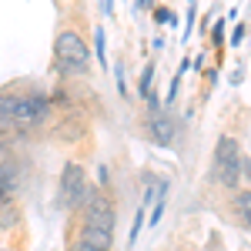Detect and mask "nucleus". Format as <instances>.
I'll list each match as a JSON object with an SVG mask.
<instances>
[{"instance_id":"a211bd4d","label":"nucleus","mask_w":251,"mask_h":251,"mask_svg":"<svg viewBox=\"0 0 251 251\" xmlns=\"http://www.w3.org/2000/svg\"><path fill=\"white\" fill-rule=\"evenodd\" d=\"M245 34H248V30H245V27H234V34H231V47H238V44H241V40H245Z\"/></svg>"},{"instance_id":"1a4fd4ad","label":"nucleus","mask_w":251,"mask_h":251,"mask_svg":"<svg viewBox=\"0 0 251 251\" xmlns=\"http://www.w3.org/2000/svg\"><path fill=\"white\" fill-rule=\"evenodd\" d=\"M17 218H20L17 201H0V231H10L17 225Z\"/></svg>"},{"instance_id":"4be33fe9","label":"nucleus","mask_w":251,"mask_h":251,"mask_svg":"<svg viewBox=\"0 0 251 251\" xmlns=\"http://www.w3.org/2000/svg\"><path fill=\"white\" fill-rule=\"evenodd\" d=\"M0 251H3V248H0Z\"/></svg>"},{"instance_id":"ddd939ff","label":"nucleus","mask_w":251,"mask_h":251,"mask_svg":"<svg viewBox=\"0 0 251 251\" xmlns=\"http://www.w3.org/2000/svg\"><path fill=\"white\" fill-rule=\"evenodd\" d=\"M94 50H97V60L107 64V54H104V27H97V30H94Z\"/></svg>"},{"instance_id":"9b49d317","label":"nucleus","mask_w":251,"mask_h":251,"mask_svg":"<svg viewBox=\"0 0 251 251\" xmlns=\"http://www.w3.org/2000/svg\"><path fill=\"white\" fill-rule=\"evenodd\" d=\"M71 251H104V248H97L91 238H84V234H74V241H71Z\"/></svg>"},{"instance_id":"2eb2a0df","label":"nucleus","mask_w":251,"mask_h":251,"mask_svg":"<svg viewBox=\"0 0 251 251\" xmlns=\"http://www.w3.org/2000/svg\"><path fill=\"white\" fill-rule=\"evenodd\" d=\"M141 225H144V208L134 214V225H131V238H127V245H134V241H137V234H141Z\"/></svg>"},{"instance_id":"f3484780","label":"nucleus","mask_w":251,"mask_h":251,"mask_svg":"<svg viewBox=\"0 0 251 251\" xmlns=\"http://www.w3.org/2000/svg\"><path fill=\"white\" fill-rule=\"evenodd\" d=\"M161 214H164V198H161V201L154 204V214H151V228H154L157 221H161Z\"/></svg>"},{"instance_id":"412c9836","label":"nucleus","mask_w":251,"mask_h":251,"mask_svg":"<svg viewBox=\"0 0 251 251\" xmlns=\"http://www.w3.org/2000/svg\"><path fill=\"white\" fill-rule=\"evenodd\" d=\"M177 251H188V248H177Z\"/></svg>"},{"instance_id":"9d476101","label":"nucleus","mask_w":251,"mask_h":251,"mask_svg":"<svg viewBox=\"0 0 251 251\" xmlns=\"http://www.w3.org/2000/svg\"><path fill=\"white\" fill-rule=\"evenodd\" d=\"M137 87H141V97H148L151 91H154V60L144 64V71H141V84H137Z\"/></svg>"},{"instance_id":"f8f14e48","label":"nucleus","mask_w":251,"mask_h":251,"mask_svg":"<svg viewBox=\"0 0 251 251\" xmlns=\"http://www.w3.org/2000/svg\"><path fill=\"white\" fill-rule=\"evenodd\" d=\"M154 24H171V27H177V17H174L168 7H154Z\"/></svg>"},{"instance_id":"423d86ee","label":"nucleus","mask_w":251,"mask_h":251,"mask_svg":"<svg viewBox=\"0 0 251 251\" xmlns=\"http://www.w3.org/2000/svg\"><path fill=\"white\" fill-rule=\"evenodd\" d=\"M174 134H177V121H174L168 111L148 114V121H144V137H148L151 144H157V148H171Z\"/></svg>"},{"instance_id":"f257e3e1","label":"nucleus","mask_w":251,"mask_h":251,"mask_svg":"<svg viewBox=\"0 0 251 251\" xmlns=\"http://www.w3.org/2000/svg\"><path fill=\"white\" fill-rule=\"evenodd\" d=\"M54 100L44 94L40 87L27 80H14L0 87V131L17 134V131H34L50 117Z\"/></svg>"},{"instance_id":"dca6fc26","label":"nucleus","mask_w":251,"mask_h":251,"mask_svg":"<svg viewBox=\"0 0 251 251\" xmlns=\"http://www.w3.org/2000/svg\"><path fill=\"white\" fill-rule=\"evenodd\" d=\"M114 74H117V91H121V94H127V84H124V64H117Z\"/></svg>"},{"instance_id":"f03ea898","label":"nucleus","mask_w":251,"mask_h":251,"mask_svg":"<svg viewBox=\"0 0 251 251\" xmlns=\"http://www.w3.org/2000/svg\"><path fill=\"white\" fill-rule=\"evenodd\" d=\"M74 214H80V225L77 231L84 238H91L97 248L111 251L114 248V225H117V208H114V198L104 191V188H91V194L84 198Z\"/></svg>"},{"instance_id":"20e7f679","label":"nucleus","mask_w":251,"mask_h":251,"mask_svg":"<svg viewBox=\"0 0 251 251\" xmlns=\"http://www.w3.org/2000/svg\"><path fill=\"white\" fill-rule=\"evenodd\" d=\"M241 148L234 137H218L214 144V154H211V181L221 188V191H238V181H241Z\"/></svg>"},{"instance_id":"39448f33","label":"nucleus","mask_w":251,"mask_h":251,"mask_svg":"<svg viewBox=\"0 0 251 251\" xmlns=\"http://www.w3.org/2000/svg\"><path fill=\"white\" fill-rule=\"evenodd\" d=\"M87 194H91V184H87V174H84V168H80L77 161L64 164V171H60V191H57L60 208L77 211L80 204H84V198H87Z\"/></svg>"},{"instance_id":"6ab92c4d","label":"nucleus","mask_w":251,"mask_h":251,"mask_svg":"<svg viewBox=\"0 0 251 251\" xmlns=\"http://www.w3.org/2000/svg\"><path fill=\"white\" fill-rule=\"evenodd\" d=\"M241 177L248 181V188H251V161H241Z\"/></svg>"},{"instance_id":"0eeeda50","label":"nucleus","mask_w":251,"mask_h":251,"mask_svg":"<svg viewBox=\"0 0 251 251\" xmlns=\"http://www.w3.org/2000/svg\"><path fill=\"white\" fill-rule=\"evenodd\" d=\"M20 168L17 161H0V201H17Z\"/></svg>"},{"instance_id":"6e6552de","label":"nucleus","mask_w":251,"mask_h":251,"mask_svg":"<svg viewBox=\"0 0 251 251\" xmlns=\"http://www.w3.org/2000/svg\"><path fill=\"white\" fill-rule=\"evenodd\" d=\"M231 204H234V214H238L241 228H245V231H251V188H248V191H234Z\"/></svg>"},{"instance_id":"aec40b11","label":"nucleus","mask_w":251,"mask_h":251,"mask_svg":"<svg viewBox=\"0 0 251 251\" xmlns=\"http://www.w3.org/2000/svg\"><path fill=\"white\" fill-rule=\"evenodd\" d=\"M137 7H151V0H137Z\"/></svg>"},{"instance_id":"7ed1b4c3","label":"nucleus","mask_w":251,"mask_h":251,"mask_svg":"<svg viewBox=\"0 0 251 251\" xmlns=\"http://www.w3.org/2000/svg\"><path fill=\"white\" fill-rule=\"evenodd\" d=\"M54 64H57L60 74H74V77H80V74H87L91 71V47L84 44V37H80L77 30H60L57 37H54Z\"/></svg>"},{"instance_id":"4468645a","label":"nucleus","mask_w":251,"mask_h":251,"mask_svg":"<svg viewBox=\"0 0 251 251\" xmlns=\"http://www.w3.org/2000/svg\"><path fill=\"white\" fill-rule=\"evenodd\" d=\"M225 27H228L225 20H218V24L211 27V44L214 47H225Z\"/></svg>"}]
</instances>
